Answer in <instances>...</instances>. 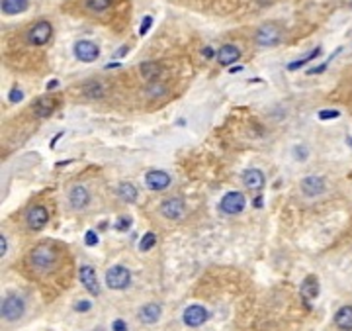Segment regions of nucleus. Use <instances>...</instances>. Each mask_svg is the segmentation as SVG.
I'll use <instances>...</instances> for the list:
<instances>
[{
	"label": "nucleus",
	"instance_id": "obj_1",
	"mask_svg": "<svg viewBox=\"0 0 352 331\" xmlns=\"http://www.w3.org/2000/svg\"><path fill=\"white\" fill-rule=\"evenodd\" d=\"M30 261L38 271H49L57 263V251L49 245H39L32 251Z\"/></svg>",
	"mask_w": 352,
	"mask_h": 331
},
{
	"label": "nucleus",
	"instance_id": "obj_2",
	"mask_svg": "<svg viewBox=\"0 0 352 331\" xmlns=\"http://www.w3.org/2000/svg\"><path fill=\"white\" fill-rule=\"evenodd\" d=\"M129 282H131V273H129L125 267L116 265V267H110V269H108V273H106V284H108V288H112V290H123V288L129 286Z\"/></svg>",
	"mask_w": 352,
	"mask_h": 331
},
{
	"label": "nucleus",
	"instance_id": "obj_3",
	"mask_svg": "<svg viewBox=\"0 0 352 331\" xmlns=\"http://www.w3.org/2000/svg\"><path fill=\"white\" fill-rule=\"evenodd\" d=\"M24 310H26L24 300L18 298V296H8V298H4V302H2V318L8 320V322L20 320V318L24 316Z\"/></svg>",
	"mask_w": 352,
	"mask_h": 331
},
{
	"label": "nucleus",
	"instance_id": "obj_4",
	"mask_svg": "<svg viewBox=\"0 0 352 331\" xmlns=\"http://www.w3.org/2000/svg\"><path fill=\"white\" fill-rule=\"evenodd\" d=\"M280 38H282V32H280V28H278L276 24H266V26L258 28V32H256V36H254L256 43L262 45V47L276 45V43L280 41Z\"/></svg>",
	"mask_w": 352,
	"mask_h": 331
},
{
	"label": "nucleus",
	"instance_id": "obj_5",
	"mask_svg": "<svg viewBox=\"0 0 352 331\" xmlns=\"http://www.w3.org/2000/svg\"><path fill=\"white\" fill-rule=\"evenodd\" d=\"M51 36H53V28L49 22H38L28 32V41L32 45H45L51 40Z\"/></svg>",
	"mask_w": 352,
	"mask_h": 331
},
{
	"label": "nucleus",
	"instance_id": "obj_6",
	"mask_svg": "<svg viewBox=\"0 0 352 331\" xmlns=\"http://www.w3.org/2000/svg\"><path fill=\"white\" fill-rule=\"evenodd\" d=\"M221 210L229 216L243 212L245 210V196L241 192H227L221 200Z\"/></svg>",
	"mask_w": 352,
	"mask_h": 331
},
{
	"label": "nucleus",
	"instance_id": "obj_7",
	"mask_svg": "<svg viewBox=\"0 0 352 331\" xmlns=\"http://www.w3.org/2000/svg\"><path fill=\"white\" fill-rule=\"evenodd\" d=\"M100 55V49H98V45L96 43H92V41H86V40H82V41H77L75 43V57L78 59V61H84V63H92V61H96Z\"/></svg>",
	"mask_w": 352,
	"mask_h": 331
},
{
	"label": "nucleus",
	"instance_id": "obj_8",
	"mask_svg": "<svg viewBox=\"0 0 352 331\" xmlns=\"http://www.w3.org/2000/svg\"><path fill=\"white\" fill-rule=\"evenodd\" d=\"M182 320H184L186 326H190V328H198V326H201V324L207 320V310H205L203 306L192 304V306H188V308L184 310Z\"/></svg>",
	"mask_w": 352,
	"mask_h": 331
},
{
	"label": "nucleus",
	"instance_id": "obj_9",
	"mask_svg": "<svg viewBox=\"0 0 352 331\" xmlns=\"http://www.w3.org/2000/svg\"><path fill=\"white\" fill-rule=\"evenodd\" d=\"M160 212H162V216L168 218V220H180V218L184 216V212H186L184 200H180V198H168V200L162 202Z\"/></svg>",
	"mask_w": 352,
	"mask_h": 331
},
{
	"label": "nucleus",
	"instance_id": "obj_10",
	"mask_svg": "<svg viewBox=\"0 0 352 331\" xmlns=\"http://www.w3.org/2000/svg\"><path fill=\"white\" fill-rule=\"evenodd\" d=\"M145 182H147V186L151 190H166L168 184H170V174L164 172V170L155 168V170H149L145 174Z\"/></svg>",
	"mask_w": 352,
	"mask_h": 331
},
{
	"label": "nucleus",
	"instance_id": "obj_11",
	"mask_svg": "<svg viewBox=\"0 0 352 331\" xmlns=\"http://www.w3.org/2000/svg\"><path fill=\"white\" fill-rule=\"evenodd\" d=\"M26 221H28V227H30V229H41V227L49 221V212H47L43 206H34V208L28 212Z\"/></svg>",
	"mask_w": 352,
	"mask_h": 331
},
{
	"label": "nucleus",
	"instance_id": "obj_12",
	"mask_svg": "<svg viewBox=\"0 0 352 331\" xmlns=\"http://www.w3.org/2000/svg\"><path fill=\"white\" fill-rule=\"evenodd\" d=\"M80 282H82V286H84L92 296H98V294H100L98 276H96V271H94L92 267H82V269H80Z\"/></svg>",
	"mask_w": 352,
	"mask_h": 331
},
{
	"label": "nucleus",
	"instance_id": "obj_13",
	"mask_svg": "<svg viewBox=\"0 0 352 331\" xmlns=\"http://www.w3.org/2000/svg\"><path fill=\"white\" fill-rule=\"evenodd\" d=\"M302 190L305 196H319L325 192V180L321 176H307L302 180Z\"/></svg>",
	"mask_w": 352,
	"mask_h": 331
},
{
	"label": "nucleus",
	"instance_id": "obj_14",
	"mask_svg": "<svg viewBox=\"0 0 352 331\" xmlns=\"http://www.w3.org/2000/svg\"><path fill=\"white\" fill-rule=\"evenodd\" d=\"M69 202L73 206V210H84L90 202V194L84 186H75L71 190V196H69Z\"/></svg>",
	"mask_w": 352,
	"mask_h": 331
},
{
	"label": "nucleus",
	"instance_id": "obj_15",
	"mask_svg": "<svg viewBox=\"0 0 352 331\" xmlns=\"http://www.w3.org/2000/svg\"><path fill=\"white\" fill-rule=\"evenodd\" d=\"M302 296L305 300H313L319 296V280L315 275L305 276V280L302 282Z\"/></svg>",
	"mask_w": 352,
	"mask_h": 331
},
{
	"label": "nucleus",
	"instance_id": "obj_16",
	"mask_svg": "<svg viewBox=\"0 0 352 331\" xmlns=\"http://www.w3.org/2000/svg\"><path fill=\"white\" fill-rule=\"evenodd\" d=\"M160 306L158 304H145L141 310H139V320L143 322V324H155V322H158V318H160Z\"/></svg>",
	"mask_w": 352,
	"mask_h": 331
},
{
	"label": "nucleus",
	"instance_id": "obj_17",
	"mask_svg": "<svg viewBox=\"0 0 352 331\" xmlns=\"http://www.w3.org/2000/svg\"><path fill=\"white\" fill-rule=\"evenodd\" d=\"M243 182H245V186L247 188H262L264 186V174L258 170V168H249V170H245V174H243Z\"/></svg>",
	"mask_w": 352,
	"mask_h": 331
},
{
	"label": "nucleus",
	"instance_id": "obj_18",
	"mask_svg": "<svg viewBox=\"0 0 352 331\" xmlns=\"http://www.w3.org/2000/svg\"><path fill=\"white\" fill-rule=\"evenodd\" d=\"M55 110V100L49 98V96H41L39 100H36V104H34V114L38 116V118H47L51 116Z\"/></svg>",
	"mask_w": 352,
	"mask_h": 331
},
{
	"label": "nucleus",
	"instance_id": "obj_19",
	"mask_svg": "<svg viewBox=\"0 0 352 331\" xmlns=\"http://www.w3.org/2000/svg\"><path fill=\"white\" fill-rule=\"evenodd\" d=\"M335 324L337 328L345 331H352V306H343L337 316H335Z\"/></svg>",
	"mask_w": 352,
	"mask_h": 331
},
{
	"label": "nucleus",
	"instance_id": "obj_20",
	"mask_svg": "<svg viewBox=\"0 0 352 331\" xmlns=\"http://www.w3.org/2000/svg\"><path fill=\"white\" fill-rule=\"evenodd\" d=\"M239 57H241V51L235 45H223L217 53V59H219L221 65H231L235 61H239Z\"/></svg>",
	"mask_w": 352,
	"mask_h": 331
},
{
	"label": "nucleus",
	"instance_id": "obj_21",
	"mask_svg": "<svg viewBox=\"0 0 352 331\" xmlns=\"http://www.w3.org/2000/svg\"><path fill=\"white\" fill-rule=\"evenodd\" d=\"M28 4H30L28 0H2V12L8 16H14L20 12H26Z\"/></svg>",
	"mask_w": 352,
	"mask_h": 331
},
{
	"label": "nucleus",
	"instance_id": "obj_22",
	"mask_svg": "<svg viewBox=\"0 0 352 331\" xmlns=\"http://www.w3.org/2000/svg\"><path fill=\"white\" fill-rule=\"evenodd\" d=\"M117 194L123 202H135L137 198V188L131 184V182H121L119 188H117Z\"/></svg>",
	"mask_w": 352,
	"mask_h": 331
},
{
	"label": "nucleus",
	"instance_id": "obj_23",
	"mask_svg": "<svg viewBox=\"0 0 352 331\" xmlns=\"http://www.w3.org/2000/svg\"><path fill=\"white\" fill-rule=\"evenodd\" d=\"M319 53H321V47H317V49H313V51H311L309 55H305V57H303V59H300V61H296V63H290V67H288V69H290V71H296V69H300L302 65H305V63H309V61H313V59H315V57L319 55Z\"/></svg>",
	"mask_w": 352,
	"mask_h": 331
},
{
	"label": "nucleus",
	"instance_id": "obj_24",
	"mask_svg": "<svg viewBox=\"0 0 352 331\" xmlns=\"http://www.w3.org/2000/svg\"><path fill=\"white\" fill-rule=\"evenodd\" d=\"M110 4H112V0H86L88 10H92V12H102V10L110 8Z\"/></svg>",
	"mask_w": 352,
	"mask_h": 331
},
{
	"label": "nucleus",
	"instance_id": "obj_25",
	"mask_svg": "<svg viewBox=\"0 0 352 331\" xmlns=\"http://www.w3.org/2000/svg\"><path fill=\"white\" fill-rule=\"evenodd\" d=\"M155 241H156L155 233L147 231V233L141 237V241H139V249H141V251H149L151 247H155Z\"/></svg>",
	"mask_w": 352,
	"mask_h": 331
},
{
	"label": "nucleus",
	"instance_id": "obj_26",
	"mask_svg": "<svg viewBox=\"0 0 352 331\" xmlns=\"http://www.w3.org/2000/svg\"><path fill=\"white\" fill-rule=\"evenodd\" d=\"M158 71H160V67L155 65V63H145V65L141 67V73H143L145 79H153L155 75H158Z\"/></svg>",
	"mask_w": 352,
	"mask_h": 331
},
{
	"label": "nucleus",
	"instance_id": "obj_27",
	"mask_svg": "<svg viewBox=\"0 0 352 331\" xmlns=\"http://www.w3.org/2000/svg\"><path fill=\"white\" fill-rule=\"evenodd\" d=\"M131 223H133V221H131L129 216H121L119 220L116 221V229H117V231H127V229L131 227Z\"/></svg>",
	"mask_w": 352,
	"mask_h": 331
},
{
	"label": "nucleus",
	"instance_id": "obj_28",
	"mask_svg": "<svg viewBox=\"0 0 352 331\" xmlns=\"http://www.w3.org/2000/svg\"><path fill=\"white\" fill-rule=\"evenodd\" d=\"M84 243L88 245V247H94V245H98V235H96V231H86V237H84Z\"/></svg>",
	"mask_w": 352,
	"mask_h": 331
},
{
	"label": "nucleus",
	"instance_id": "obj_29",
	"mask_svg": "<svg viewBox=\"0 0 352 331\" xmlns=\"http://www.w3.org/2000/svg\"><path fill=\"white\" fill-rule=\"evenodd\" d=\"M147 94L149 96H158V94H164V86L162 84H151L147 88Z\"/></svg>",
	"mask_w": 352,
	"mask_h": 331
},
{
	"label": "nucleus",
	"instance_id": "obj_30",
	"mask_svg": "<svg viewBox=\"0 0 352 331\" xmlns=\"http://www.w3.org/2000/svg\"><path fill=\"white\" fill-rule=\"evenodd\" d=\"M22 98H24V92L20 90V88H12L10 90V102H22Z\"/></svg>",
	"mask_w": 352,
	"mask_h": 331
},
{
	"label": "nucleus",
	"instance_id": "obj_31",
	"mask_svg": "<svg viewBox=\"0 0 352 331\" xmlns=\"http://www.w3.org/2000/svg\"><path fill=\"white\" fill-rule=\"evenodd\" d=\"M294 157H296V159H298V161H305V159H307V147H300V145H298V147H296V149H294Z\"/></svg>",
	"mask_w": 352,
	"mask_h": 331
},
{
	"label": "nucleus",
	"instance_id": "obj_32",
	"mask_svg": "<svg viewBox=\"0 0 352 331\" xmlns=\"http://www.w3.org/2000/svg\"><path fill=\"white\" fill-rule=\"evenodd\" d=\"M151 24H153V18H151V16H145V20L141 22V28H139V34H141V36H145V34L149 32V28H151Z\"/></svg>",
	"mask_w": 352,
	"mask_h": 331
},
{
	"label": "nucleus",
	"instance_id": "obj_33",
	"mask_svg": "<svg viewBox=\"0 0 352 331\" xmlns=\"http://www.w3.org/2000/svg\"><path fill=\"white\" fill-rule=\"evenodd\" d=\"M333 118H339V112H337V110H323V112H319V120H333Z\"/></svg>",
	"mask_w": 352,
	"mask_h": 331
},
{
	"label": "nucleus",
	"instance_id": "obj_34",
	"mask_svg": "<svg viewBox=\"0 0 352 331\" xmlns=\"http://www.w3.org/2000/svg\"><path fill=\"white\" fill-rule=\"evenodd\" d=\"M90 308H92V304H90L88 300H82V302H77V304H75V310H77V312H88Z\"/></svg>",
	"mask_w": 352,
	"mask_h": 331
},
{
	"label": "nucleus",
	"instance_id": "obj_35",
	"mask_svg": "<svg viewBox=\"0 0 352 331\" xmlns=\"http://www.w3.org/2000/svg\"><path fill=\"white\" fill-rule=\"evenodd\" d=\"M112 330H114V331H127V324H125L123 320H114V324H112Z\"/></svg>",
	"mask_w": 352,
	"mask_h": 331
},
{
	"label": "nucleus",
	"instance_id": "obj_36",
	"mask_svg": "<svg viewBox=\"0 0 352 331\" xmlns=\"http://www.w3.org/2000/svg\"><path fill=\"white\" fill-rule=\"evenodd\" d=\"M6 251H8V243H6L4 235H2V237H0V257H4V255H6Z\"/></svg>",
	"mask_w": 352,
	"mask_h": 331
},
{
	"label": "nucleus",
	"instance_id": "obj_37",
	"mask_svg": "<svg viewBox=\"0 0 352 331\" xmlns=\"http://www.w3.org/2000/svg\"><path fill=\"white\" fill-rule=\"evenodd\" d=\"M203 55L207 57V59H211V57H213V49H211V47H205V49H203Z\"/></svg>",
	"mask_w": 352,
	"mask_h": 331
},
{
	"label": "nucleus",
	"instance_id": "obj_38",
	"mask_svg": "<svg viewBox=\"0 0 352 331\" xmlns=\"http://www.w3.org/2000/svg\"><path fill=\"white\" fill-rule=\"evenodd\" d=\"M256 208H262V196H258V198H254V202H252Z\"/></svg>",
	"mask_w": 352,
	"mask_h": 331
},
{
	"label": "nucleus",
	"instance_id": "obj_39",
	"mask_svg": "<svg viewBox=\"0 0 352 331\" xmlns=\"http://www.w3.org/2000/svg\"><path fill=\"white\" fill-rule=\"evenodd\" d=\"M57 84H59V83H57V81H51V83H47V88H55V86H57Z\"/></svg>",
	"mask_w": 352,
	"mask_h": 331
},
{
	"label": "nucleus",
	"instance_id": "obj_40",
	"mask_svg": "<svg viewBox=\"0 0 352 331\" xmlns=\"http://www.w3.org/2000/svg\"><path fill=\"white\" fill-rule=\"evenodd\" d=\"M239 71H243V67H233L231 69V73H239Z\"/></svg>",
	"mask_w": 352,
	"mask_h": 331
},
{
	"label": "nucleus",
	"instance_id": "obj_41",
	"mask_svg": "<svg viewBox=\"0 0 352 331\" xmlns=\"http://www.w3.org/2000/svg\"><path fill=\"white\" fill-rule=\"evenodd\" d=\"M349 145H351V147H352V137H351V139H349Z\"/></svg>",
	"mask_w": 352,
	"mask_h": 331
},
{
	"label": "nucleus",
	"instance_id": "obj_42",
	"mask_svg": "<svg viewBox=\"0 0 352 331\" xmlns=\"http://www.w3.org/2000/svg\"><path fill=\"white\" fill-rule=\"evenodd\" d=\"M100 331H102V330H100Z\"/></svg>",
	"mask_w": 352,
	"mask_h": 331
}]
</instances>
